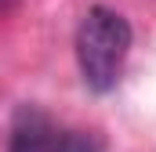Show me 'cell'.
Segmentation results:
<instances>
[{
  "mask_svg": "<svg viewBox=\"0 0 156 152\" xmlns=\"http://www.w3.org/2000/svg\"><path fill=\"white\" fill-rule=\"evenodd\" d=\"M131 54V26L113 7H91L76 29L80 76L94 94H109L123 76Z\"/></svg>",
  "mask_w": 156,
  "mask_h": 152,
  "instance_id": "6da1fadb",
  "label": "cell"
},
{
  "mask_svg": "<svg viewBox=\"0 0 156 152\" xmlns=\"http://www.w3.org/2000/svg\"><path fill=\"white\" fill-rule=\"evenodd\" d=\"M7 152H102V138L94 130L58 127L51 116L26 105L15 116L11 149Z\"/></svg>",
  "mask_w": 156,
  "mask_h": 152,
  "instance_id": "7a4b0ae2",
  "label": "cell"
}]
</instances>
